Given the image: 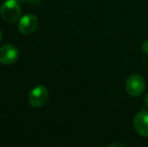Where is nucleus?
Listing matches in <instances>:
<instances>
[{
  "mask_svg": "<svg viewBox=\"0 0 148 147\" xmlns=\"http://www.w3.org/2000/svg\"><path fill=\"white\" fill-rule=\"evenodd\" d=\"M21 14L19 2L17 0H6L0 8V15L2 19L7 23L17 21Z\"/></svg>",
  "mask_w": 148,
  "mask_h": 147,
  "instance_id": "1",
  "label": "nucleus"
},
{
  "mask_svg": "<svg viewBox=\"0 0 148 147\" xmlns=\"http://www.w3.org/2000/svg\"><path fill=\"white\" fill-rule=\"evenodd\" d=\"M126 91L130 96L138 97L145 90V81L140 75L133 74L128 77L126 80Z\"/></svg>",
  "mask_w": 148,
  "mask_h": 147,
  "instance_id": "2",
  "label": "nucleus"
},
{
  "mask_svg": "<svg viewBox=\"0 0 148 147\" xmlns=\"http://www.w3.org/2000/svg\"><path fill=\"white\" fill-rule=\"evenodd\" d=\"M49 99V91L45 86H37L28 95V102L34 108L42 107Z\"/></svg>",
  "mask_w": 148,
  "mask_h": 147,
  "instance_id": "3",
  "label": "nucleus"
},
{
  "mask_svg": "<svg viewBox=\"0 0 148 147\" xmlns=\"http://www.w3.org/2000/svg\"><path fill=\"white\" fill-rule=\"evenodd\" d=\"M38 27V18L33 14L22 16L18 23V29L22 34H31Z\"/></svg>",
  "mask_w": 148,
  "mask_h": 147,
  "instance_id": "4",
  "label": "nucleus"
},
{
  "mask_svg": "<svg viewBox=\"0 0 148 147\" xmlns=\"http://www.w3.org/2000/svg\"><path fill=\"white\" fill-rule=\"evenodd\" d=\"M18 49L12 44H4L0 47V63L2 65H12L18 59Z\"/></svg>",
  "mask_w": 148,
  "mask_h": 147,
  "instance_id": "5",
  "label": "nucleus"
},
{
  "mask_svg": "<svg viewBox=\"0 0 148 147\" xmlns=\"http://www.w3.org/2000/svg\"><path fill=\"white\" fill-rule=\"evenodd\" d=\"M135 131L141 136L148 137V111L142 110L136 114L133 121Z\"/></svg>",
  "mask_w": 148,
  "mask_h": 147,
  "instance_id": "6",
  "label": "nucleus"
},
{
  "mask_svg": "<svg viewBox=\"0 0 148 147\" xmlns=\"http://www.w3.org/2000/svg\"><path fill=\"white\" fill-rule=\"evenodd\" d=\"M142 51L144 53H147L148 55V39L142 43Z\"/></svg>",
  "mask_w": 148,
  "mask_h": 147,
  "instance_id": "7",
  "label": "nucleus"
},
{
  "mask_svg": "<svg viewBox=\"0 0 148 147\" xmlns=\"http://www.w3.org/2000/svg\"><path fill=\"white\" fill-rule=\"evenodd\" d=\"M41 0H26V2H28L29 4H37L39 3Z\"/></svg>",
  "mask_w": 148,
  "mask_h": 147,
  "instance_id": "8",
  "label": "nucleus"
},
{
  "mask_svg": "<svg viewBox=\"0 0 148 147\" xmlns=\"http://www.w3.org/2000/svg\"><path fill=\"white\" fill-rule=\"evenodd\" d=\"M144 105H145V107H147V109H148V94L145 96V98H144Z\"/></svg>",
  "mask_w": 148,
  "mask_h": 147,
  "instance_id": "9",
  "label": "nucleus"
},
{
  "mask_svg": "<svg viewBox=\"0 0 148 147\" xmlns=\"http://www.w3.org/2000/svg\"><path fill=\"white\" fill-rule=\"evenodd\" d=\"M114 146H120V147H124V144L122 143H113L110 145V147H114Z\"/></svg>",
  "mask_w": 148,
  "mask_h": 147,
  "instance_id": "10",
  "label": "nucleus"
},
{
  "mask_svg": "<svg viewBox=\"0 0 148 147\" xmlns=\"http://www.w3.org/2000/svg\"><path fill=\"white\" fill-rule=\"evenodd\" d=\"M2 39V32H1V29H0V41H1Z\"/></svg>",
  "mask_w": 148,
  "mask_h": 147,
  "instance_id": "11",
  "label": "nucleus"
},
{
  "mask_svg": "<svg viewBox=\"0 0 148 147\" xmlns=\"http://www.w3.org/2000/svg\"><path fill=\"white\" fill-rule=\"evenodd\" d=\"M17 1H18V2H19V3H20V2H25L26 0H17Z\"/></svg>",
  "mask_w": 148,
  "mask_h": 147,
  "instance_id": "12",
  "label": "nucleus"
}]
</instances>
